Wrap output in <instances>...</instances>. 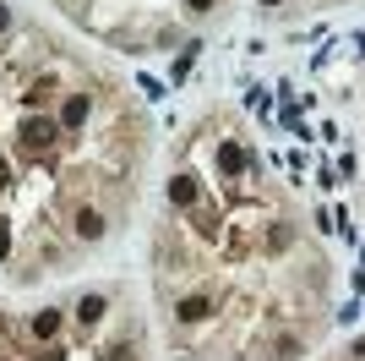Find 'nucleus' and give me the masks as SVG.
Masks as SVG:
<instances>
[{
    "mask_svg": "<svg viewBox=\"0 0 365 361\" xmlns=\"http://www.w3.org/2000/svg\"><path fill=\"white\" fill-rule=\"evenodd\" d=\"M354 356H365V340H360V345H354Z\"/></svg>",
    "mask_w": 365,
    "mask_h": 361,
    "instance_id": "nucleus-12",
    "label": "nucleus"
},
{
    "mask_svg": "<svg viewBox=\"0 0 365 361\" xmlns=\"http://www.w3.org/2000/svg\"><path fill=\"white\" fill-rule=\"evenodd\" d=\"M207 312H213V301H207V296H185L180 301V323H202Z\"/></svg>",
    "mask_w": 365,
    "mask_h": 361,
    "instance_id": "nucleus-3",
    "label": "nucleus"
},
{
    "mask_svg": "<svg viewBox=\"0 0 365 361\" xmlns=\"http://www.w3.org/2000/svg\"><path fill=\"white\" fill-rule=\"evenodd\" d=\"M218 165H223V170H229V175H235V170H240V165H245V153L235 148V143H223V148H218Z\"/></svg>",
    "mask_w": 365,
    "mask_h": 361,
    "instance_id": "nucleus-8",
    "label": "nucleus"
},
{
    "mask_svg": "<svg viewBox=\"0 0 365 361\" xmlns=\"http://www.w3.org/2000/svg\"><path fill=\"white\" fill-rule=\"evenodd\" d=\"M77 318H82V323H99V318H104V296H82V301H77Z\"/></svg>",
    "mask_w": 365,
    "mask_h": 361,
    "instance_id": "nucleus-6",
    "label": "nucleus"
},
{
    "mask_svg": "<svg viewBox=\"0 0 365 361\" xmlns=\"http://www.w3.org/2000/svg\"><path fill=\"white\" fill-rule=\"evenodd\" d=\"M191 11H207V0H191Z\"/></svg>",
    "mask_w": 365,
    "mask_h": 361,
    "instance_id": "nucleus-11",
    "label": "nucleus"
},
{
    "mask_svg": "<svg viewBox=\"0 0 365 361\" xmlns=\"http://www.w3.org/2000/svg\"><path fill=\"white\" fill-rule=\"evenodd\" d=\"M169 203H197V181H191V175H180V181H169Z\"/></svg>",
    "mask_w": 365,
    "mask_h": 361,
    "instance_id": "nucleus-5",
    "label": "nucleus"
},
{
    "mask_svg": "<svg viewBox=\"0 0 365 361\" xmlns=\"http://www.w3.org/2000/svg\"><path fill=\"white\" fill-rule=\"evenodd\" d=\"M82 121H87V93H71L61 110V126H82Z\"/></svg>",
    "mask_w": 365,
    "mask_h": 361,
    "instance_id": "nucleus-2",
    "label": "nucleus"
},
{
    "mask_svg": "<svg viewBox=\"0 0 365 361\" xmlns=\"http://www.w3.org/2000/svg\"><path fill=\"white\" fill-rule=\"evenodd\" d=\"M77 235H82V241H99V235H104V219L93 208H82L77 213Z\"/></svg>",
    "mask_w": 365,
    "mask_h": 361,
    "instance_id": "nucleus-4",
    "label": "nucleus"
},
{
    "mask_svg": "<svg viewBox=\"0 0 365 361\" xmlns=\"http://www.w3.org/2000/svg\"><path fill=\"white\" fill-rule=\"evenodd\" d=\"M55 131H61V126H55L49 115H44V121H39V115H33V121H22V148H27V153L49 148V143H55Z\"/></svg>",
    "mask_w": 365,
    "mask_h": 361,
    "instance_id": "nucleus-1",
    "label": "nucleus"
},
{
    "mask_svg": "<svg viewBox=\"0 0 365 361\" xmlns=\"http://www.w3.org/2000/svg\"><path fill=\"white\" fill-rule=\"evenodd\" d=\"M6 247H11V230H6V225H0V252H6Z\"/></svg>",
    "mask_w": 365,
    "mask_h": 361,
    "instance_id": "nucleus-9",
    "label": "nucleus"
},
{
    "mask_svg": "<svg viewBox=\"0 0 365 361\" xmlns=\"http://www.w3.org/2000/svg\"><path fill=\"white\" fill-rule=\"evenodd\" d=\"M6 22H11V11H6V6H0V28H6Z\"/></svg>",
    "mask_w": 365,
    "mask_h": 361,
    "instance_id": "nucleus-10",
    "label": "nucleus"
},
{
    "mask_svg": "<svg viewBox=\"0 0 365 361\" xmlns=\"http://www.w3.org/2000/svg\"><path fill=\"white\" fill-rule=\"evenodd\" d=\"M55 329H61V312H49V307H44L39 318H33V334H39V340H49Z\"/></svg>",
    "mask_w": 365,
    "mask_h": 361,
    "instance_id": "nucleus-7",
    "label": "nucleus"
}]
</instances>
